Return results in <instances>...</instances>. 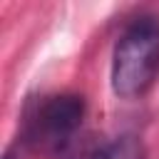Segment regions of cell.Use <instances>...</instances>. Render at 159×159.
I'll use <instances>...</instances> for the list:
<instances>
[{
	"label": "cell",
	"instance_id": "6da1fadb",
	"mask_svg": "<svg viewBox=\"0 0 159 159\" xmlns=\"http://www.w3.org/2000/svg\"><path fill=\"white\" fill-rule=\"evenodd\" d=\"M159 72V15L134 17L112 52V92L119 99L142 97Z\"/></svg>",
	"mask_w": 159,
	"mask_h": 159
},
{
	"label": "cell",
	"instance_id": "7a4b0ae2",
	"mask_svg": "<svg viewBox=\"0 0 159 159\" xmlns=\"http://www.w3.org/2000/svg\"><path fill=\"white\" fill-rule=\"evenodd\" d=\"M84 117V99L80 94L45 97L25 124V139L40 152L57 154L70 147Z\"/></svg>",
	"mask_w": 159,
	"mask_h": 159
},
{
	"label": "cell",
	"instance_id": "3957f363",
	"mask_svg": "<svg viewBox=\"0 0 159 159\" xmlns=\"http://www.w3.org/2000/svg\"><path fill=\"white\" fill-rule=\"evenodd\" d=\"M75 159H114V147L112 144H89Z\"/></svg>",
	"mask_w": 159,
	"mask_h": 159
}]
</instances>
